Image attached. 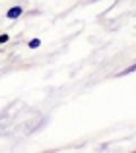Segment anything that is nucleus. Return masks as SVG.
Returning a JSON list of instances; mask_svg holds the SVG:
<instances>
[{"mask_svg": "<svg viewBox=\"0 0 136 153\" xmlns=\"http://www.w3.org/2000/svg\"><path fill=\"white\" fill-rule=\"evenodd\" d=\"M0 52H2V49H0Z\"/></svg>", "mask_w": 136, "mask_h": 153, "instance_id": "39448f33", "label": "nucleus"}, {"mask_svg": "<svg viewBox=\"0 0 136 153\" xmlns=\"http://www.w3.org/2000/svg\"><path fill=\"white\" fill-rule=\"evenodd\" d=\"M8 41H10V35L8 33H0V45H6Z\"/></svg>", "mask_w": 136, "mask_h": 153, "instance_id": "7ed1b4c3", "label": "nucleus"}, {"mask_svg": "<svg viewBox=\"0 0 136 153\" xmlns=\"http://www.w3.org/2000/svg\"><path fill=\"white\" fill-rule=\"evenodd\" d=\"M22 14H23V8H22V6H12L10 10L6 12V18L14 22V19H18V18H19Z\"/></svg>", "mask_w": 136, "mask_h": 153, "instance_id": "f257e3e1", "label": "nucleus"}, {"mask_svg": "<svg viewBox=\"0 0 136 153\" xmlns=\"http://www.w3.org/2000/svg\"><path fill=\"white\" fill-rule=\"evenodd\" d=\"M27 47H29V49H39V47H41V39H31V41L27 43Z\"/></svg>", "mask_w": 136, "mask_h": 153, "instance_id": "f03ea898", "label": "nucleus"}, {"mask_svg": "<svg viewBox=\"0 0 136 153\" xmlns=\"http://www.w3.org/2000/svg\"><path fill=\"white\" fill-rule=\"evenodd\" d=\"M132 72H134V64H130L126 70H123V72H121V76H125V74H132Z\"/></svg>", "mask_w": 136, "mask_h": 153, "instance_id": "20e7f679", "label": "nucleus"}]
</instances>
